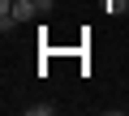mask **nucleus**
<instances>
[{"label":"nucleus","mask_w":129,"mask_h":116,"mask_svg":"<svg viewBox=\"0 0 129 116\" xmlns=\"http://www.w3.org/2000/svg\"><path fill=\"white\" fill-rule=\"evenodd\" d=\"M52 112H56L52 103H30V107H26V116H52Z\"/></svg>","instance_id":"nucleus-1"}]
</instances>
